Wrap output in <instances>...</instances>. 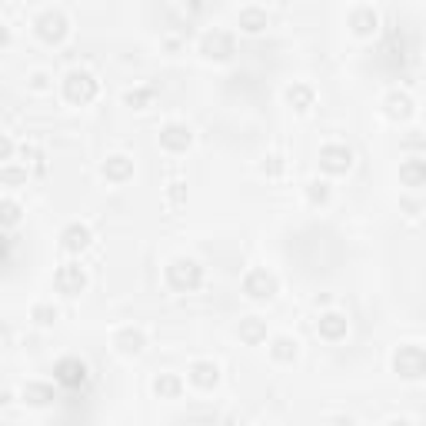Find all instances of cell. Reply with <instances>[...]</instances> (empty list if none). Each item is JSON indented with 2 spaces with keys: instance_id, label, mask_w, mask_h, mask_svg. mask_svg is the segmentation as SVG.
I'll use <instances>...</instances> for the list:
<instances>
[{
  "instance_id": "obj_1",
  "label": "cell",
  "mask_w": 426,
  "mask_h": 426,
  "mask_svg": "<svg viewBox=\"0 0 426 426\" xmlns=\"http://www.w3.org/2000/svg\"><path fill=\"white\" fill-rule=\"evenodd\" d=\"M200 280H203V270H200L197 260H174L167 267V284L174 286L176 293H190L197 290Z\"/></svg>"
},
{
  "instance_id": "obj_2",
  "label": "cell",
  "mask_w": 426,
  "mask_h": 426,
  "mask_svg": "<svg viewBox=\"0 0 426 426\" xmlns=\"http://www.w3.org/2000/svg\"><path fill=\"white\" fill-rule=\"evenodd\" d=\"M393 370L403 376V380H420L426 373V353L423 347H416V343H406L400 347L393 357Z\"/></svg>"
},
{
  "instance_id": "obj_3",
  "label": "cell",
  "mask_w": 426,
  "mask_h": 426,
  "mask_svg": "<svg viewBox=\"0 0 426 426\" xmlns=\"http://www.w3.org/2000/svg\"><path fill=\"white\" fill-rule=\"evenodd\" d=\"M97 80H94V74H87V70H70L64 80V94L70 103H90V100L97 97Z\"/></svg>"
},
{
  "instance_id": "obj_4",
  "label": "cell",
  "mask_w": 426,
  "mask_h": 426,
  "mask_svg": "<svg viewBox=\"0 0 426 426\" xmlns=\"http://www.w3.org/2000/svg\"><path fill=\"white\" fill-rule=\"evenodd\" d=\"M33 30H37V37L44 40V44H60L67 37V17L57 11H47L37 17V23H33Z\"/></svg>"
},
{
  "instance_id": "obj_5",
  "label": "cell",
  "mask_w": 426,
  "mask_h": 426,
  "mask_svg": "<svg viewBox=\"0 0 426 426\" xmlns=\"http://www.w3.org/2000/svg\"><path fill=\"white\" fill-rule=\"evenodd\" d=\"M54 286H57V293L77 296L84 286H87V274H84L77 263H67V267H60V270L54 274Z\"/></svg>"
},
{
  "instance_id": "obj_6",
  "label": "cell",
  "mask_w": 426,
  "mask_h": 426,
  "mask_svg": "<svg viewBox=\"0 0 426 426\" xmlns=\"http://www.w3.org/2000/svg\"><path fill=\"white\" fill-rule=\"evenodd\" d=\"M243 293L253 296V300H270L276 293V276L267 274V270H250L243 280Z\"/></svg>"
},
{
  "instance_id": "obj_7",
  "label": "cell",
  "mask_w": 426,
  "mask_h": 426,
  "mask_svg": "<svg viewBox=\"0 0 426 426\" xmlns=\"http://www.w3.org/2000/svg\"><path fill=\"white\" fill-rule=\"evenodd\" d=\"M54 380L60 383V386H67V390H77V386H84V380H87V366L80 360H74V357H67V360H60L54 366Z\"/></svg>"
},
{
  "instance_id": "obj_8",
  "label": "cell",
  "mask_w": 426,
  "mask_h": 426,
  "mask_svg": "<svg viewBox=\"0 0 426 426\" xmlns=\"http://www.w3.org/2000/svg\"><path fill=\"white\" fill-rule=\"evenodd\" d=\"M320 167L327 170V174H347L353 167V153L347 147H340V143H330L320 150Z\"/></svg>"
},
{
  "instance_id": "obj_9",
  "label": "cell",
  "mask_w": 426,
  "mask_h": 426,
  "mask_svg": "<svg viewBox=\"0 0 426 426\" xmlns=\"http://www.w3.org/2000/svg\"><path fill=\"white\" fill-rule=\"evenodd\" d=\"M200 50H203V57H210V60H230V57H233V37L223 30H213L203 37Z\"/></svg>"
},
{
  "instance_id": "obj_10",
  "label": "cell",
  "mask_w": 426,
  "mask_h": 426,
  "mask_svg": "<svg viewBox=\"0 0 426 426\" xmlns=\"http://www.w3.org/2000/svg\"><path fill=\"white\" fill-rule=\"evenodd\" d=\"M194 143V133H190V127H184V123H167L164 130H160V147H167V150H186Z\"/></svg>"
},
{
  "instance_id": "obj_11",
  "label": "cell",
  "mask_w": 426,
  "mask_h": 426,
  "mask_svg": "<svg viewBox=\"0 0 426 426\" xmlns=\"http://www.w3.org/2000/svg\"><path fill=\"white\" fill-rule=\"evenodd\" d=\"M220 380V370H217V363H210V360H197L194 366H190V383L194 386H200V390H213Z\"/></svg>"
},
{
  "instance_id": "obj_12",
  "label": "cell",
  "mask_w": 426,
  "mask_h": 426,
  "mask_svg": "<svg viewBox=\"0 0 426 426\" xmlns=\"http://www.w3.org/2000/svg\"><path fill=\"white\" fill-rule=\"evenodd\" d=\"M60 240H64V250L80 253V250H87L94 237H90V230L84 227V223H70V227L64 230V237H60Z\"/></svg>"
},
{
  "instance_id": "obj_13",
  "label": "cell",
  "mask_w": 426,
  "mask_h": 426,
  "mask_svg": "<svg viewBox=\"0 0 426 426\" xmlns=\"http://www.w3.org/2000/svg\"><path fill=\"white\" fill-rule=\"evenodd\" d=\"M376 27H380V17L370 7H360V11L350 13V30L357 37H370V33H376Z\"/></svg>"
},
{
  "instance_id": "obj_14",
  "label": "cell",
  "mask_w": 426,
  "mask_h": 426,
  "mask_svg": "<svg viewBox=\"0 0 426 426\" xmlns=\"http://www.w3.org/2000/svg\"><path fill=\"white\" fill-rule=\"evenodd\" d=\"M400 180H403V186H423L426 180V164L420 160V157H413V160H403L400 164Z\"/></svg>"
},
{
  "instance_id": "obj_15",
  "label": "cell",
  "mask_w": 426,
  "mask_h": 426,
  "mask_svg": "<svg viewBox=\"0 0 426 426\" xmlns=\"http://www.w3.org/2000/svg\"><path fill=\"white\" fill-rule=\"evenodd\" d=\"M317 330H320V337H327V340H343L347 337V317H340V313H323Z\"/></svg>"
},
{
  "instance_id": "obj_16",
  "label": "cell",
  "mask_w": 426,
  "mask_h": 426,
  "mask_svg": "<svg viewBox=\"0 0 426 426\" xmlns=\"http://www.w3.org/2000/svg\"><path fill=\"white\" fill-rule=\"evenodd\" d=\"M130 174H133L130 157H110L107 164H103V176H107V180H113V184H123Z\"/></svg>"
},
{
  "instance_id": "obj_17",
  "label": "cell",
  "mask_w": 426,
  "mask_h": 426,
  "mask_svg": "<svg viewBox=\"0 0 426 426\" xmlns=\"http://www.w3.org/2000/svg\"><path fill=\"white\" fill-rule=\"evenodd\" d=\"M113 347L120 353H140L143 347H147V337H143L140 330H120L117 340H113Z\"/></svg>"
},
{
  "instance_id": "obj_18",
  "label": "cell",
  "mask_w": 426,
  "mask_h": 426,
  "mask_svg": "<svg viewBox=\"0 0 426 426\" xmlns=\"http://www.w3.org/2000/svg\"><path fill=\"white\" fill-rule=\"evenodd\" d=\"M240 30H243V33H260V30H267V13L257 11V7H247V11H240Z\"/></svg>"
},
{
  "instance_id": "obj_19",
  "label": "cell",
  "mask_w": 426,
  "mask_h": 426,
  "mask_svg": "<svg viewBox=\"0 0 426 426\" xmlns=\"http://www.w3.org/2000/svg\"><path fill=\"white\" fill-rule=\"evenodd\" d=\"M50 400H54V390L44 386V383H30V386L23 390V403H30V406H47Z\"/></svg>"
},
{
  "instance_id": "obj_20",
  "label": "cell",
  "mask_w": 426,
  "mask_h": 426,
  "mask_svg": "<svg viewBox=\"0 0 426 426\" xmlns=\"http://www.w3.org/2000/svg\"><path fill=\"white\" fill-rule=\"evenodd\" d=\"M386 113L403 120V117H410V113H413V100L406 97V94H390V97H386Z\"/></svg>"
},
{
  "instance_id": "obj_21",
  "label": "cell",
  "mask_w": 426,
  "mask_h": 426,
  "mask_svg": "<svg viewBox=\"0 0 426 426\" xmlns=\"http://www.w3.org/2000/svg\"><path fill=\"white\" fill-rule=\"evenodd\" d=\"M296 340H290V337H276L274 340V347H270V353H274V360H280V363H290V360H296Z\"/></svg>"
},
{
  "instance_id": "obj_22",
  "label": "cell",
  "mask_w": 426,
  "mask_h": 426,
  "mask_svg": "<svg viewBox=\"0 0 426 426\" xmlns=\"http://www.w3.org/2000/svg\"><path fill=\"white\" fill-rule=\"evenodd\" d=\"M286 100L293 103V110H300V113H306V110L313 107V90H310V87H300V84H296V87H290V90H286Z\"/></svg>"
},
{
  "instance_id": "obj_23",
  "label": "cell",
  "mask_w": 426,
  "mask_h": 426,
  "mask_svg": "<svg viewBox=\"0 0 426 426\" xmlns=\"http://www.w3.org/2000/svg\"><path fill=\"white\" fill-rule=\"evenodd\" d=\"M21 223V203L0 200V227H17Z\"/></svg>"
},
{
  "instance_id": "obj_24",
  "label": "cell",
  "mask_w": 426,
  "mask_h": 426,
  "mask_svg": "<svg viewBox=\"0 0 426 426\" xmlns=\"http://www.w3.org/2000/svg\"><path fill=\"white\" fill-rule=\"evenodd\" d=\"M240 337L247 340V343H260V340L267 337V327H263L257 317H250L247 323H240Z\"/></svg>"
},
{
  "instance_id": "obj_25",
  "label": "cell",
  "mask_w": 426,
  "mask_h": 426,
  "mask_svg": "<svg viewBox=\"0 0 426 426\" xmlns=\"http://www.w3.org/2000/svg\"><path fill=\"white\" fill-rule=\"evenodd\" d=\"M153 390H157L160 396H170V400H176V396H180V380H176V376H160V380L153 383Z\"/></svg>"
},
{
  "instance_id": "obj_26",
  "label": "cell",
  "mask_w": 426,
  "mask_h": 426,
  "mask_svg": "<svg viewBox=\"0 0 426 426\" xmlns=\"http://www.w3.org/2000/svg\"><path fill=\"white\" fill-rule=\"evenodd\" d=\"M306 197L313 200V203H327V200H330L327 184H320V180H313V184H310V190H306Z\"/></svg>"
},
{
  "instance_id": "obj_27",
  "label": "cell",
  "mask_w": 426,
  "mask_h": 426,
  "mask_svg": "<svg viewBox=\"0 0 426 426\" xmlns=\"http://www.w3.org/2000/svg\"><path fill=\"white\" fill-rule=\"evenodd\" d=\"M33 320H37V323H54L57 310L54 306H33Z\"/></svg>"
},
{
  "instance_id": "obj_28",
  "label": "cell",
  "mask_w": 426,
  "mask_h": 426,
  "mask_svg": "<svg viewBox=\"0 0 426 426\" xmlns=\"http://www.w3.org/2000/svg\"><path fill=\"white\" fill-rule=\"evenodd\" d=\"M4 184H11V186H17V184H27V170H4Z\"/></svg>"
},
{
  "instance_id": "obj_29",
  "label": "cell",
  "mask_w": 426,
  "mask_h": 426,
  "mask_svg": "<svg viewBox=\"0 0 426 426\" xmlns=\"http://www.w3.org/2000/svg\"><path fill=\"white\" fill-rule=\"evenodd\" d=\"M150 97H153L150 90H140V94H127V103H130V107H133V103H147Z\"/></svg>"
},
{
  "instance_id": "obj_30",
  "label": "cell",
  "mask_w": 426,
  "mask_h": 426,
  "mask_svg": "<svg viewBox=\"0 0 426 426\" xmlns=\"http://www.w3.org/2000/svg\"><path fill=\"white\" fill-rule=\"evenodd\" d=\"M11 153H13V143L7 140V137H0V160H7Z\"/></svg>"
},
{
  "instance_id": "obj_31",
  "label": "cell",
  "mask_w": 426,
  "mask_h": 426,
  "mask_svg": "<svg viewBox=\"0 0 426 426\" xmlns=\"http://www.w3.org/2000/svg\"><path fill=\"white\" fill-rule=\"evenodd\" d=\"M7 44H11V30L0 23V47H7Z\"/></svg>"
},
{
  "instance_id": "obj_32",
  "label": "cell",
  "mask_w": 426,
  "mask_h": 426,
  "mask_svg": "<svg viewBox=\"0 0 426 426\" xmlns=\"http://www.w3.org/2000/svg\"><path fill=\"white\" fill-rule=\"evenodd\" d=\"M33 87L44 90V87H47V77H44V74H37V77H33Z\"/></svg>"
}]
</instances>
